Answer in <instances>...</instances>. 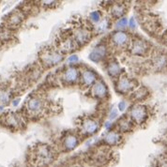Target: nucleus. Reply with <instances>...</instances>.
<instances>
[{"label":"nucleus","instance_id":"obj_1","mask_svg":"<svg viewBox=\"0 0 167 167\" xmlns=\"http://www.w3.org/2000/svg\"><path fill=\"white\" fill-rule=\"evenodd\" d=\"M54 151L47 145H39L34 148L33 151V161L39 166H45L54 161Z\"/></svg>","mask_w":167,"mask_h":167},{"label":"nucleus","instance_id":"obj_2","mask_svg":"<svg viewBox=\"0 0 167 167\" xmlns=\"http://www.w3.org/2000/svg\"><path fill=\"white\" fill-rule=\"evenodd\" d=\"M64 58V55L58 49L45 48L40 54V60L42 64L47 68L59 64Z\"/></svg>","mask_w":167,"mask_h":167},{"label":"nucleus","instance_id":"obj_3","mask_svg":"<svg viewBox=\"0 0 167 167\" xmlns=\"http://www.w3.org/2000/svg\"><path fill=\"white\" fill-rule=\"evenodd\" d=\"M71 37L75 41L78 46H83L89 42L92 38V31L89 27L83 25L74 26L71 33Z\"/></svg>","mask_w":167,"mask_h":167},{"label":"nucleus","instance_id":"obj_4","mask_svg":"<svg viewBox=\"0 0 167 167\" xmlns=\"http://www.w3.org/2000/svg\"><path fill=\"white\" fill-rule=\"evenodd\" d=\"M26 111L30 116H39L44 111V101L39 96H33L26 101Z\"/></svg>","mask_w":167,"mask_h":167},{"label":"nucleus","instance_id":"obj_5","mask_svg":"<svg viewBox=\"0 0 167 167\" xmlns=\"http://www.w3.org/2000/svg\"><path fill=\"white\" fill-rule=\"evenodd\" d=\"M128 47L129 53L133 55H137V57H144L149 51V45L142 39H134L131 41Z\"/></svg>","mask_w":167,"mask_h":167},{"label":"nucleus","instance_id":"obj_6","mask_svg":"<svg viewBox=\"0 0 167 167\" xmlns=\"http://www.w3.org/2000/svg\"><path fill=\"white\" fill-rule=\"evenodd\" d=\"M110 42L117 48H124L126 46H129V42H131V39H129V35L127 32L118 30L111 34Z\"/></svg>","mask_w":167,"mask_h":167},{"label":"nucleus","instance_id":"obj_7","mask_svg":"<svg viewBox=\"0 0 167 167\" xmlns=\"http://www.w3.org/2000/svg\"><path fill=\"white\" fill-rule=\"evenodd\" d=\"M135 86H136V82L125 75L118 77L116 84V89L120 94L129 93V92H132L134 89Z\"/></svg>","mask_w":167,"mask_h":167},{"label":"nucleus","instance_id":"obj_8","mask_svg":"<svg viewBox=\"0 0 167 167\" xmlns=\"http://www.w3.org/2000/svg\"><path fill=\"white\" fill-rule=\"evenodd\" d=\"M58 50L59 52H61L62 54H69L71 53L72 51H74L76 49V47L78 46L77 43L75 42V41L73 40V38L69 35H61L59 41L58 42Z\"/></svg>","mask_w":167,"mask_h":167},{"label":"nucleus","instance_id":"obj_9","mask_svg":"<svg viewBox=\"0 0 167 167\" xmlns=\"http://www.w3.org/2000/svg\"><path fill=\"white\" fill-rule=\"evenodd\" d=\"M129 117L135 123L141 124L147 117V110L141 104H135L129 110Z\"/></svg>","mask_w":167,"mask_h":167},{"label":"nucleus","instance_id":"obj_10","mask_svg":"<svg viewBox=\"0 0 167 167\" xmlns=\"http://www.w3.org/2000/svg\"><path fill=\"white\" fill-rule=\"evenodd\" d=\"M62 80L68 85L75 84L80 79V72L75 67H69L62 73Z\"/></svg>","mask_w":167,"mask_h":167},{"label":"nucleus","instance_id":"obj_11","mask_svg":"<svg viewBox=\"0 0 167 167\" xmlns=\"http://www.w3.org/2000/svg\"><path fill=\"white\" fill-rule=\"evenodd\" d=\"M90 92H91V95L94 98L104 99L108 95V87L103 81L98 80L93 85L91 86Z\"/></svg>","mask_w":167,"mask_h":167},{"label":"nucleus","instance_id":"obj_12","mask_svg":"<svg viewBox=\"0 0 167 167\" xmlns=\"http://www.w3.org/2000/svg\"><path fill=\"white\" fill-rule=\"evenodd\" d=\"M99 128L100 124L94 118H85L82 123V131L85 134L93 135L99 131Z\"/></svg>","mask_w":167,"mask_h":167},{"label":"nucleus","instance_id":"obj_13","mask_svg":"<svg viewBox=\"0 0 167 167\" xmlns=\"http://www.w3.org/2000/svg\"><path fill=\"white\" fill-rule=\"evenodd\" d=\"M80 80L85 86H92L98 81V77L95 71L86 69L80 73Z\"/></svg>","mask_w":167,"mask_h":167},{"label":"nucleus","instance_id":"obj_14","mask_svg":"<svg viewBox=\"0 0 167 167\" xmlns=\"http://www.w3.org/2000/svg\"><path fill=\"white\" fill-rule=\"evenodd\" d=\"M107 55V47L103 44H99L93 48L89 54V59L93 62H100Z\"/></svg>","mask_w":167,"mask_h":167},{"label":"nucleus","instance_id":"obj_15","mask_svg":"<svg viewBox=\"0 0 167 167\" xmlns=\"http://www.w3.org/2000/svg\"><path fill=\"white\" fill-rule=\"evenodd\" d=\"M109 12L113 18L118 20L120 18H123V16L127 12V5L125 3H121V2L113 3V4H111Z\"/></svg>","mask_w":167,"mask_h":167},{"label":"nucleus","instance_id":"obj_16","mask_svg":"<svg viewBox=\"0 0 167 167\" xmlns=\"http://www.w3.org/2000/svg\"><path fill=\"white\" fill-rule=\"evenodd\" d=\"M3 123L4 125L11 129H19L22 126L23 121L19 115L15 113H10L3 117Z\"/></svg>","mask_w":167,"mask_h":167},{"label":"nucleus","instance_id":"obj_17","mask_svg":"<svg viewBox=\"0 0 167 167\" xmlns=\"http://www.w3.org/2000/svg\"><path fill=\"white\" fill-rule=\"evenodd\" d=\"M151 64L153 68L157 70H161L167 66V54L158 52L156 53L151 59Z\"/></svg>","mask_w":167,"mask_h":167},{"label":"nucleus","instance_id":"obj_18","mask_svg":"<svg viewBox=\"0 0 167 167\" xmlns=\"http://www.w3.org/2000/svg\"><path fill=\"white\" fill-rule=\"evenodd\" d=\"M25 19V15L22 11L20 10H16L14 12H12L7 19V26L10 28H14L19 26L22 22Z\"/></svg>","mask_w":167,"mask_h":167},{"label":"nucleus","instance_id":"obj_19","mask_svg":"<svg viewBox=\"0 0 167 167\" xmlns=\"http://www.w3.org/2000/svg\"><path fill=\"white\" fill-rule=\"evenodd\" d=\"M79 142H80L79 138L75 134L69 133L64 137L62 145H63V147L65 148V150L70 151V150H73L74 148L78 146Z\"/></svg>","mask_w":167,"mask_h":167},{"label":"nucleus","instance_id":"obj_20","mask_svg":"<svg viewBox=\"0 0 167 167\" xmlns=\"http://www.w3.org/2000/svg\"><path fill=\"white\" fill-rule=\"evenodd\" d=\"M106 71L111 77H118L121 73V68L119 63L114 59L108 61V63L106 64Z\"/></svg>","mask_w":167,"mask_h":167},{"label":"nucleus","instance_id":"obj_21","mask_svg":"<svg viewBox=\"0 0 167 167\" xmlns=\"http://www.w3.org/2000/svg\"><path fill=\"white\" fill-rule=\"evenodd\" d=\"M92 160L98 165L105 164L106 161L109 160V155L107 150L105 148H99V150L95 151L93 155H92Z\"/></svg>","mask_w":167,"mask_h":167},{"label":"nucleus","instance_id":"obj_22","mask_svg":"<svg viewBox=\"0 0 167 167\" xmlns=\"http://www.w3.org/2000/svg\"><path fill=\"white\" fill-rule=\"evenodd\" d=\"M104 141L109 145H117L121 142V135L117 132L111 131L105 135Z\"/></svg>","mask_w":167,"mask_h":167},{"label":"nucleus","instance_id":"obj_23","mask_svg":"<svg viewBox=\"0 0 167 167\" xmlns=\"http://www.w3.org/2000/svg\"><path fill=\"white\" fill-rule=\"evenodd\" d=\"M117 128L119 129V132H122V133L129 132L133 129V121H132V119H129L128 117H122L117 122Z\"/></svg>","mask_w":167,"mask_h":167},{"label":"nucleus","instance_id":"obj_24","mask_svg":"<svg viewBox=\"0 0 167 167\" xmlns=\"http://www.w3.org/2000/svg\"><path fill=\"white\" fill-rule=\"evenodd\" d=\"M148 96V90L145 87H139L134 90L132 94V99L137 101L145 100Z\"/></svg>","mask_w":167,"mask_h":167},{"label":"nucleus","instance_id":"obj_25","mask_svg":"<svg viewBox=\"0 0 167 167\" xmlns=\"http://www.w3.org/2000/svg\"><path fill=\"white\" fill-rule=\"evenodd\" d=\"M110 21L108 19H106V18H104V19H101V22H99L97 24V26H95V29L97 32L99 33H102L104 31H106L109 27H110Z\"/></svg>","mask_w":167,"mask_h":167},{"label":"nucleus","instance_id":"obj_26","mask_svg":"<svg viewBox=\"0 0 167 167\" xmlns=\"http://www.w3.org/2000/svg\"><path fill=\"white\" fill-rule=\"evenodd\" d=\"M10 100V93L6 88H0V103L6 104Z\"/></svg>","mask_w":167,"mask_h":167},{"label":"nucleus","instance_id":"obj_27","mask_svg":"<svg viewBox=\"0 0 167 167\" xmlns=\"http://www.w3.org/2000/svg\"><path fill=\"white\" fill-rule=\"evenodd\" d=\"M89 19H90L91 22L98 24V23L101 22V13L99 10L92 11V12H90V14H89Z\"/></svg>","mask_w":167,"mask_h":167},{"label":"nucleus","instance_id":"obj_28","mask_svg":"<svg viewBox=\"0 0 167 167\" xmlns=\"http://www.w3.org/2000/svg\"><path fill=\"white\" fill-rule=\"evenodd\" d=\"M128 26V20L126 19V18H120V19H118L117 22H116V27L118 28V29H123L125 28L126 26Z\"/></svg>","mask_w":167,"mask_h":167},{"label":"nucleus","instance_id":"obj_29","mask_svg":"<svg viewBox=\"0 0 167 167\" xmlns=\"http://www.w3.org/2000/svg\"><path fill=\"white\" fill-rule=\"evenodd\" d=\"M10 34L9 31H7V30L0 31V39L2 41H8V40H10Z\"/></svg>","mask_w":167,"mask_h":167},{"label":"nucleus","instance_id":"obj_30","mask_svg":"<svg viewBox=\"0 0 167 167\" xmlns=\"http://www.w3.org/2000/svg\"><path fill=\"white\" fill-rule=\"evenodd\" d=\"M128 26L131 28H135L136 27V20L134 19V18H131V19L128 21Z\"/></svg>","mask_w":167,"mask_h":167},{"label":"nucleus","instance_id":"obj_31","mask_svg":"<svg viewBox=\"0 0 167 167\" xmlns=\"http://www.w3.org/2000/svg\"><path fill=\"white\" fill-rule=\"evenodd\" d=\"M127 108V102L125 101H121L119 103H118V109L119 111H121V112H123V111H125Z\"/></svg>","mask_w":167,"mask_h":167},{"label":"nucleus","instance_id":"obj_32","mask_svg":"<svg viewBox=\"0 0 167 167\" xmlns=\"http://www.w3.org/2000/svg\"><path fill=\"white\" fill-rule=\"evenodd\" d=\"M117 117V111L116 109H112V110H111L110 114H109V118L110 119H115Z\"/></svg>","mask_w":167,"mask_h":167},{"label":"nucleus","instance_id":"obj_33","mask_svg":"<svg viewBox=\"0 0 167 167\" xmlns=\"http://www.w3.org/2000/svg\"><path fill=\"white\" fill-rule=\"evenodd\" d=\"M68 61L70 62V63L76 62V61H78V57H77L76 54H72V55H70V57L68 58Z\"/></svg>","mask_w":167,"mask_h":167},{"label":"nucleus","instance_id":"obj_34","mask_svg":"<svg viewBox=\"0 0 167 167\" xmlns=\"http://www.w3.org/2000/svg\"><path fill=\"white\" fill-rule=\"evenodd\" d=\"M159 167H167V159H162L159 161Z\"/></svg>","mask_w":167,"mask_h":167},{"label":"nucleus","instance_id":"obj_35","mask_svg":"<svg viewBox=\"0 0 167 167\" xmlns=\"http://www.w3.org/2000/svg\"><path fill=\"white\" fill-rule=\"evenodd\" d=\"M55 3H58V2H55V1H42V4L44 6H54Z\"/></svg>","mask_w":167,"mask_h":167},{"label":"nucleus","instance_id":"obj_36","mask_svg":"<svg viewBox=\"0 0 167 167\" xmlns=\"http://www.w3.org/2000/svg\"><path fill=\"white\" fill-rule=\"evenodd\" d=\"M112 126V124H111L110 122H106V124H105V127L107 128V129H110V127Z\"/></svg>","mask_w":167,"mask_h":167},{"label":"nucleus","instance_id":"obj_37","mask_svg":"<svg viewBox=\"0 0 167 167\" xmlns=\"http://www.w3.org/2000/svg\"><path fill=\"white\" fill-rule=\"evenodd\" d=\"M164 42H165V43L167 44V34L164 36Z\"/></svg>","mask_w":167,"mask_h":167}]
</instances>
